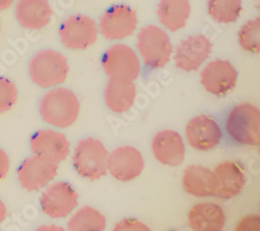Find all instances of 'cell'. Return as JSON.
I'll use <instances>...</instances> for the list:
<instances>
[{
    "instance_id": "obj_1",
    "label": "cell",
    "mask_w": 260,
    "mask_h": 231,
    "mask_svg": "<svg viewBox=\"0 0 260 231\" xmlns=\"http://www.w3.org/2000/svg\"><path fill=\"white\" fill-rule=\"evenodd\" d=\"M79 101L76 95L66 88H53L42 96L39 113L43 121L57 128H67L77 119Z\"/></svg>"
},
{
    "instance_id": "obj_2",
    "label": "cell",
    "mask_w": 260,
    "mask_h": 231,
    "mask_svg": "<svg viewBox=\"0 0 260 231\" xmlns=\"http://www.w3.org/2000/svg\"><path fill=\"white\" fill-rule=\"evenodd\" d=\"M67 58L53 49L37 51L28 61V75L36 86L42 89L54 88L67 79Z\"/></svg>"
},
{
    "instance_id": "obj_3",
    "label": "cell",
    "mask_w": 260,
    "mask_h": 231,
    "mask_svg": "<svg viewBox=\"0 0 260 231\" xmlns=\"http://www.w3.org/2000/svg\"><path fill=\"white\" fill-rule=\"evenodd\" d=\"M137 47L144 64L151 69L165 67L173 52L168 34L155 25H147L139 31Z\"/></svg>"
},
{
    "instance_id": "obj_4",
    "label": "cell",
    "mask_w": 260,
    "mask_h": 231,
    "mask_svg": "<svg viewBox=\"0 0 260 231\" xmlns=\"http://www.w3.org/2000/svg\"><path fill=\"white\" fill-rule=\"evenodd\" d=\"M107 157L108 152L99 140L86 138L76 145L72 161L81 177L96 180L106 175Z\"/></svg>"
},
{
    "instance_id": "obj_5",
    "label": "cell",
    "mask_w": 260,
    "mask_h": 231,
    "mask_svg": "<svg viewBox=\"0 0 260 231\" xmlns=\"http://www.w3.org/2000/svg\"><path fill=\"white\" fill-rule=\"evenodd\" d=\"M226 129L238 144L258 146L260 143V113L251 103L238 104L230 112Z\"/></svg>"
},
{
    "instance_id": "obj_6",
    "label": "cell",
    "mask_w": 260,
    "mask_h": 231,
    "mask_svg": "<svg viewBox=\"0 0 260 231\" xmlns=\"http://www.w3.org/2000/svg\"><path fill=\"white\" fill-rule=\"evenodd\" d=\"M58 35L63 47L84 50L96 43L98 27L95 20L89 16L72 15L61 23Z\"/></svg>"
},
{
    "instance_id": "obj_7",
    "label": "cell",
    "mask_w": 260,
    "mask_h": 231,
    "mask_svg": "<svg viewBox=\"0 0 260 231\" xmlns=\"http://www.w3.org/2000/svg\"><path fill=\"white\" fill-rule=\"evenodd\" d=\"M57 175V163L32 154L25 158L17 170V180L28 192L45 188Z\"/></svg>"
},
{
    "instance_id": "obj_8",
    "label": "cell",
    "mask_w": 260,
    "mask_h": 231,
    "mask_svg": "<svg viewBox=\"0 0 260 231\" xmlns=\"http://www.w3.org/2000/svg\"><path fill=\"white\" fill-rule=\"evenodd\" d=\"M78 204V195L67 182L56 181L45 187L40 196L43 213L51 219L68 217Z\"/></svg>"
},
{
    "instance_id": "obj_9",
    "label": "cell",
    "mask_w": 260,
    "mask_h": 231,
    "mask_svg": "<svg viewBox=\"0 0 260 231\" xmlns=\"http://www.w3.org/2000/svg\"><path fill=\"white\" fill-rule=\"evenodd\" d=\"M102 68L108 77L135 80L141 72V61L132 47L115 44L106 50L102 59Z\"/></svg>"
},
{
    "instance_id": "obj_10",
    "label": "cell",
    "mask_w": 260,
    "mask_h": 231,
    "mask_svg": "<svg viewBox=\"0 0 260 231\" xmlns=\"http://www.w3.org/2000/svg\"><path fill=\"white\" fill-rule=\"evenodd\" d=\"M138 25L136 11L129 6L120 5L106 11L99 19V30L110 41L123 40L133 35Z\"/></svg>"
},
{
    "instance_id": "obj_11",
    "label": "cell",
    "mask_w": 260,
    "mask_h": 231,
    "mask_svg": "<svg viewBox=\"0 0 260 231\" xmlns=\"http://www.w3.org/2000/svg\"><path fill=\"white\" fill-rule=\"evenodd\" d=\"M212 50V44L208 38L203 35H192L181 41L175 49V66L184 72L197 71Z\"/></svg>"
},
{
    "instance_id": "obj_12",
    "label": "cell",
    "mask_w": 260,
    "mask_h": 231,
    "mask_svg": "<svg viewBox=\"0 0 260 231\" xmlns=\"http://www.w3.org/2000/svg\"><path fill=\"white\" fill-rule=\"evenodd\" d=\"M200 76L201 85L206 92L222 96L235 88L238 73L229 60L216 58L208 62Z\"/></svg>"
},
{
    "instance_id": "obj_13",
    "label": "cell",
    "mask_w": 260,
    "mask_h": 231,
    "mask_svg": "<svg viewBox=\"0 0 260 231\" xmlns=\"http://www.w3.org/2000/svg\"><path fill=\"white\" fill-rule=\"evenodd\" d=\"M144 166L142 153L132 146L118 147L107 157V170L114 178L123 182L139 177Z\"/></svg>"
},
{
    "instance_id": "obj_14",
    "label": "cell",
    "mask_w": 260,
    "mask_h": 231,
    "mask_svg": "<svg viewBox=\"0 0 260 231\" xmlns=\"http://www.w3.org/2000/svg\"><path fill=\"white\" fill-rule=\"evenodd\" d=\"M212 172L215 178V197L232 199L243 191L246 184V172L242 163L225 160L216 166Z\"/></svg>"
},
{
    "instance_id": "obj_15",
    "label": "cell",
    "mask_w": 260,
    "mask_h": 231,
    "mask_svg": "<svg viewBox=\"0 0 260 231\" xmlns=\"http://www.w3.org/2000/svg\"><path fill=\"white\" fill-rule=\"evenodd\" d=\"M185 137L191 148L198 151H209L220 144L222 130L213 119L200 115L188 122Z\"/></svg>"
},
{
    "instance_id": "obj_16",
    "label": "cell",
    "mask_w": 260,
    "mask_h": 231,
    "mask_svg": "<svg viewBox=\"0 0 260 231\" xmlns=\"http://www.w3.org/2000/svg\"><path fill=\"white\" fill-rule=\"evenodd\" d=\"M30 150L34 154L55 163L66 159L70 153V143L61 133L53 129H40L30 139Z\"/></svg>"
},
{
    "instance_id": "obj_17",
    "label": "cell",
    "mask_w": 260,
    "mask_h": 231,
    "mask_svg": "<svg viewBox=\"0 0 260 231\" xmlns=\"http://www.w3.org/2000/svg\"><path fill=\"white\" fill-rule=\"evenodd\" d=\"M14 15L21 27L41 30L49 25L53 10L49 0H16Z\"/></svg>"
},
{
    "instance_id": "obj_18",
    "label": "cell",
    "mask_w": 260,
    "mask_h": 231,
    "mask_svg": "<svg viewBox=\"0 0 260 231\" xmlns=\"http://www.w3.org/2000/svg\"><path fill=\"white\" fill-rule=\"evenodd\" d=\"M151 148L154 157L162 164L176 167L183 162L185 147L181 136L173 130H162L152 140Z\"/></svg>"
},
{
    "instance_id": "obj_19",
    "label": "cell",
    "mask_w": 260,
    "mask_h": 231,
    "mask_svg": "<svg viewBox=\"0 0 260 231\" xmlns=\"http://www.w3.org/2000/svg\"><path fill=\"white\" fill-rule=\"evenodd\" d=\"M136 94L134 80L110 77L104 90L105 104L112 112L122 114L133 107Z\"/></svg>"
},
{
    "instance_id": "obj_20",
    "label": "cell",
    "mask_w": 260,
    "mask_h": 231,
    "mask_svg": "<svg viewBox=\"0 0 260 231\" xmlns=\"http://www.w3.org/2000/svg\"><path fill=\"white\" fill-rule=\"evenodd\" d=\"M226 222L223 208L215 203H199L188 213V226L194 231H221Z\"/></svg>"
},
{
    "instance_id": "obj_21",
    "label": "cell",
    "mask_w": 260,
    "mask_h": 231,
    "mask_svg": "<svg viewBox=\"0 0 260 231\" xmlns=\"http://www.w3.org/2000/svg\"><path fill=\"white\" fill-rule=\"evenodd\" d=\"M182 186L184 191L194 197H211L215 192V178L208 168L193 164L183 172Z\"/></svg>"
},
{
    "instance_id": "obj_22",
    "label": "cell",
    "mask_w": 260,
    "mask_h": 231,
    "mask_svg": "<svg viewBox=\"0 0 260 231\" xmlns=\"http://www.w3.org/2000/svg\"><path fill=\"white\" fill-rule=\"evenodd\" d=\"M156 14L166 28L177 31L186 25L190 16L189 0H158Z\"/></svg>"
},
{
    "instance_id": "obj_23",
    "label": "cell",
    "mask_w": 260,
    "mask_h": 231,
    "mask_svg": "<svg viewBox=\"0 0 260 231\" xmlns=\"http://www.w3.org/2000/svg\"><path fill=\"white\" fill-rule=\"evenodd\" d=\"M67 225L71 231H102L106 227V220L97 209L83 206L69 219Z\"/></svg>"
},
{
    "instance_id": "obj_24",
    "label": "cell",
    "mask_w": 260,
    "mask_h": 231,
    "mask_svg": "<svg viewBox=\"0 0 260 231\" xmlns=\"http://www.w3.org/2000/svg\"><path fill=\"white\" fill-rule=\"evenodd\" d=\"M209 16L218 23H233L243 10L242 0H207Z\"/></svg>"
},
{
    "instance_id": "obj_25",
    "label": "cell",
    "mask_w": 260,
    "mask_h": 231,
    "mask_svg": "<svg viewBox=\"0 0 260 231\" xmlns=\"http://www.w3.org/2000/svg\"><path fill=\"white\" fill-rule=\"evenodd\" d=\"M238 43L243 50L259 53L260 51V19L248 21L238 31Z\"/></svg>"
},
{
    "instance_id": "obj_26",
    "label": "cell",
    "mask_w": 260,
    "mask_h": 231,
    "mask_svg": "<svg viewBox=\"0 0 260 231\" xmlns=\"http://www.w3.org/2000/svg\"><path fill=\"white\" fill-rule=\"evenodd\" d=\"M18 100V89L6 76H0V114L13 110Z\"/></svg>"
},
{
    "instance_id": "obj_27",
    "label": "cell",
    "mask_w": 260,
    "mask_h": 231,
    "mask_svg": "<svg viewBox=\"0 0 260 231\" xmlns=\"http://www.w3.org/2000/svg\"><path fill=\"white\" fill-rule=\"evenodd\" d=\"M114 230H116V231H122V230H144V231H147V230H149V227L136 219H125V220L121 221L120 223H118L114 227Z\"/></svg>"
},
{
    "instance_id": "obj_28",
    "label": "cell",
    "mask_w": 260,
    "mask_h": 231,
    "mask_svg": "<svg viewBox=\"0 0 260 231\" xmlns=\"http://www.w3.org/2000/svg\"><path fill=\"white\" fill-rule=\"evenodd\" d=\"M259 217L251 216L244 218L240 223H238L236 230H259Z\"/></svg>"
},
{
    "instance_id": "obj_29",
    "label": "cell",
    "mask_w": 260,
    "mask_h": 231,
    "mask_svg": "<svg viewBox=\"0 0 260 231\" xmlns=\"http://www.w3.org/2000/svg\"><path fill=\"white\" fill-rule=\"evenodd\" d=\"M11 168L10 157L8 153L0 147V181L5 179L9 174Z\"/></svg>"
},
{
    "instance_id": "obj_30",
    "label": "cell",
    "mask_w": 260,
    "mask_h": 231,
    "mask_svg": "<svg viewBox=\"0 0 260 231\" xmlns=\"http://www.w3.org/2000/svg\"><path fill=\"white\" fill-rule=\"evenodd\" d=\"M8 217V208L5 201L0 198V225H2Z\"/></svg>"
},
{
    "instance_id": "obj_31",
    "label": "cell",
    "mask_w": 260,
    "mask_h": 231,
    "mask_svg": "<svg viewBox=\"0 0 260 231\" xmlns=\"http://www.w3.org/2000/svg\"><path fill=\"white\" fill-rule=\"evenodd\" d=\"M16 0H0V12L9 10L14 4Z\"/></svg>"
},
{
    "instance_id": "obj_32",
    "label": "cell",
    "mask_w": 260,
    "mask_h": 231,
    "mask_svg": "<svg viewBox=\"0 0 260 231\" xmlns=\"http://www.w3.org/2000/svg\"><path fill=\"white\" fill-rule=\"evenodd\" d=\"M0 30H2V21H0Z\"/></svg>"
}]
</instances>
